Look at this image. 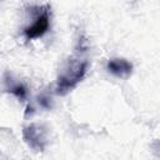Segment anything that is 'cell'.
<instances>
[{"label":"cell","instance_id":"5","mask_svg":"<svg viewBox=\"0 0 160 160\" xmlns=\"http://www.w3.org/2000/svg\"><path fill=\"white\" fill-rule=\"evenodd\" d=\"M6 82V90L9 92H11L16 99L24 101L26 99V95H28V91H26V88L24 86V84L21 82H18V81H12V80H5Z\"/></svg>","mask_w":160,"mask_h":160},{"label":"cell","instance_id":"2","mask_svg":"<svg viewBox=\"0 0 160 160\" xmlns=\"http://www.w3.org/2000/svg\"><path fill=\"white\" fill-rule=\"evenodd\" d=\"M22 139L35 151H42L48 142V134L42 125L30 124L22 129Z\"/></svg>","mask_w":160,"mask_h":160},{"label":"cell","instance_id":"4","mask_svg":"<svg viewBox=\"0 0 160 160\" xmlns=\"http://www.w3.org/2000/svg\"><path fill=\"white\" fill-rule=\"evenodd\" d=\"M106 69L110 74L120 79H128L132 72V64L122 58H114L108 61Z\"/></svg>","mask_w":160,"mask_h":160},{"label":"cell","instance_id":"1","mask_svg":"<svg viewBox=\"0 0 160 160\" xmlns=\"http://www.w3.org/2000/svg\"><path fill=\"white\" fill-rule=\"evenodd\" d=\"M89 61L85 56L80 55H72L64 68L61 69L55 86V92L58 95H65L69 91H71L85 76L88 71Z\"/></svg>","mask_w":160,"mask_h":160},{"label":"cell","instance_id":"3","mask_svg":"<svg viewBox=\"0 0 160 160\" xmlns=\"http://www.w3.org/2000/svg\"><path fill=\"white\" fill-rule=\"evenodd\" d=\"M49 26H50V14H49V8L46 6L36 15L34 22L24 29V35L28 40L41 38L49 30Z\"/></svg>","mask_w":160,"mask_h":160}]
</instances>
